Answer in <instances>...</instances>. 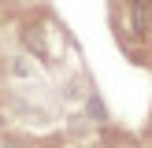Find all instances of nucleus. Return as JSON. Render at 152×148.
Segmentation results:
<instances>
[{"label":"nucleus","instance_id":"obj_1","mask_svg":"<svg viewBox=\"0 0 152 148\" xmlns=\"http://www.w3.org/2000/svg\"><path fill=\"white\" fill-rule=\"evenodd\" d=\"M130 19H134V30H137V33H145V30L152 26V15L145 11L141 0H134V4H130Z\"/></svg>","mask_w":152,"mask_h":148},{"label":"nucleus","instance_id":"obj_4","mask_svg":"<svg viewBox=\"0 0 152 148\" xmlns=\"http://www.w3.org/2000/svg\"><path fill=\"white\" fill-rule=\"evenodd\" d=\"M4 148H19V144H11V141H7V144H4Z\"/></svg>","mask_w":152,"mask_h":148},{"label":"nucleus","instance_id":"obj_3","mask_svg":"<svg viewBox=\"0 0 152 148\" xmlns=\"http://www.w3.org/2000/svg\"><path fill=\"white\" fill-rule=\"evenodd\" d=\"M89 111H93V118H104V107H100L96 100H89Z\"/></svg>","mask_w":152,"mask_h":148},{"label":"nucleus","instance_id":"obj_5","mask_svg":"<svg viewBox=\"0 0 152 148\" xmlns=\"http://www.w3.org/2000/svg\"><path fill=\"white\" fill-rule=\"evenodd\" d=\"M0 126H4V118H0Z\"/></svg>","mask_w":152,"mask_h":148},{"label":"nucleus","instance_id":"obj_2","mask_svg":"<svg viewBox=\"0 0 152 148\" xmlns=\"http://www.w3.org/2000/svg\"><path fill=\"white\" fill-rule=\"evenodd\" d=\"M26 44H30V52H37V56H45V41L37 37V30H26Z\"/></svg>","mask_w":152,"mask_h":148}]
</instances>
